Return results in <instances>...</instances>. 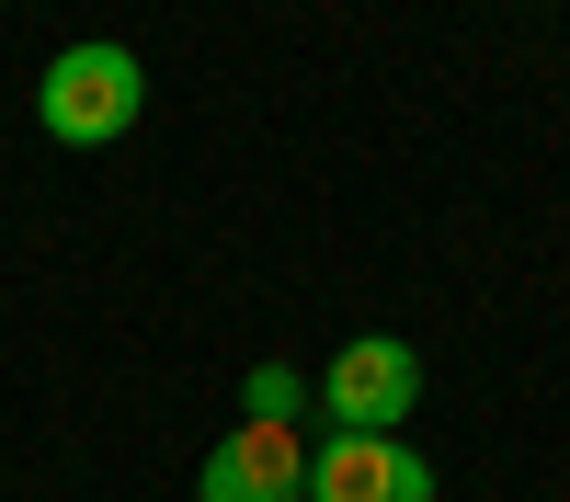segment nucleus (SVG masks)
I'll return each instance as SVG.
<instances>
[{"mask_svg": "<svg viewBox=\"0 0 570 502\" xmlns=\"http://www.w3.org/2000/svg\"><path fill=\"white\" fill-rule=\"evenodd\" d=\"M137 104H149V69H137L126 46H104V35L58 46L46 80H35V126L58 137V149H115V137L137 126Z\"/></svg>", "mask_w": 570, "mask_h": 502, "instance_id": "obj_1", "label": "nucleus"}, {"mask_svg": "<svg viewBox=\"0 0 570 502\" xmlns=\"http://www.w3.org/2000/svg\"><path fill=\"white\" fill-rule=\"evenodd\" d=\"M411 400H422V354L389 343V332H354L343 354H331V377H320V411L343 434H400Z\"/></svg>", "mask_w": 570, "mask_h": 502, "instance_id": "obj_2", "label": "nucleus"}, {"mask_svg": "<svg viewBox=\"0 0 570 502\" xmlns=\"http://www.w3.org/2000/svg\"><path fill=\"white\" fill-rule=\"evenodd\" d=\"M308 502H434V456H411L400 434H331L308 456Z\"/></svg>", "mask_w": 570, "mask_h": 502, "instance_id": "obj_3", "label": "nucleus"}, {"mask_svg": "<svg viewBox=\"0 0 570 502\" xmlns=\"http://www.w3.org/2000/svg\"><path fill=\"white\" fill-rule=\"evenodd\" d=\"M195 502H308V445L285 434V423H240V434H217V445H206Z\"/></svg>", "mask_w": 570, "mask_h": 502, "instance_id": "obj_4", "label": "nucleus"}, {"mask_svg": "<svg viewBox=\"0 0 570 502\" xmlns=\"http://www.w3.org/2000/svg\"><path fill=\"white\" fill-rule=\"evenodd\" d=\"M240 400H252V423H297V411H308L297 365H252V377H240Z\"/></svg>", "mask_w": 570, "mask_h": 502, "instance_id": "obj_5", "label": "nucleus"}]
</instances>
